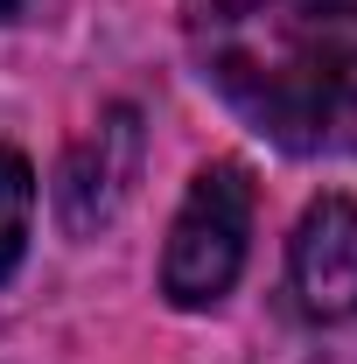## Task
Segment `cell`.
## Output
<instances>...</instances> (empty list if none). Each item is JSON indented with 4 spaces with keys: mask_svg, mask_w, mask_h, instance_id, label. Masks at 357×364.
Wrapping results in <instances>:
<instances>
[{
    "mask_svg": "<svg viewBox=\"0 0 357 364\" xmlns=\"http://www.w3.org/2000/svg\"><path fill=\"white\" fill-rule=\"evenodd\" d=\"M294 294L315 322H351L357 316V203L351 196H315L287 245Z\"/></svg>",
    "mask_w": 357,
    "mask_h": 364,
    "instance_id": "277c9868",
    "label": "cell"
},
{
    "mask_svg": "<svg viewBox=\"0 0 357 364\" xmlns=\"http://www.w3.org/2000/svg\"><path fill=\"white\" fill-rule=\"evenodd\" d=\"M14 7H21V0H0V14H14Z\"/></svg>",
    "mask_w": 357,
    "mask_h": 364,
    "instance_id": "8992f818",
    "label": "cell"
},
{
    "mask_svg": "<svg viewBox=\"0 0 357 364\" xmlns=\"http://www.w3.org/2000/svg\"><path fill=\"white\" fill-rule=\"evenodd\" d=\"M189 36L267 140L357 147V0H189Z\"/></svg>",
    "mask_w": 357,
    "mask_h": 364,
    "instance_id": "6da1fadb",
    "label": "cell"
},
{
    "mask_svg": "<svg viewBox=\"0 0 357 364\" xmlns=\"http://www.w3.org/2000/svg\"><path fill=\"white\" fill-rule=\"evenodd\" d=\"M245 238H252V182L238 161H211L189 182L169 252H161V294L176 309H211L231 294V280L245 267Z\"/></svg>",
    "mask_w": 357,
    "mask_h": 364,
    "instance_id": "7a4b0ae2",
    "label": "cell"
},
{
    "mask_svg": "<svg viewBox=\"0 0 357 364\" xmlns=\"http://www.w3.org/2000/svg\"><path fill=\"white\" fill-rule=\"evenodd\" d=\"M134 176H140V119L127 105H112V112L70 147V161H63V176H56V218H63V231H78V238L98 231L127 203Z\"/></svg>",
    "mask_w": 357,
    "mask_h": 364,
    "instance_id": "3957f363",
    "label": "cell"
},
{
    "mask_svg": "<svg viewBox=\"0 0 357 364\" xmlns=\"http://www.w3.org/2000/svg\"><path fill=\"white\" fill-rule=\"evenodd\" d=\"M28 225H36V168L14 147H0V280L21 267Z\"/></svg>",
    "mask_w": 357,
    "mask_h": 364,
    "instance_id": "5b68a950",
    "label": "cell"
}]
</instances>
